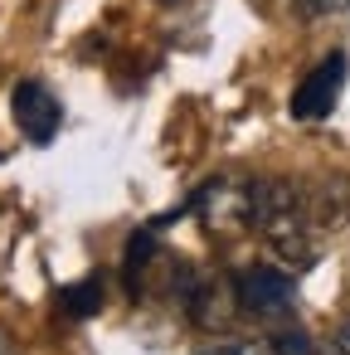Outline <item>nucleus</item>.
Wrapping results in <instances>:
<instances>
[{
	"label": "nucleus",
	"mask_w": 350,
	"mask_h": 355,
	"mask_svg": "<svg viewBox=\"0 0 350 355\" xmlns=\"http://www.w3.org/2000/svg\"><path fill=\"white\" fill-rule=\"evenodd\" d=\"M10 107H15V122H20V132H25L30 141H40V146H44V141H54V132H59L64 112H59V103H54V93H49L44 83H35V78L15 83Z\"/></svg>",
	"instance_id": "5"
},
{
	"label": "nucleus",
	"mask_w": 350,
	"mask_h": 355,
	"mask_svg": "<svg viewBox=\"0 0 350 355\" xmlns=\"http://www.w3.org/2000/svg\"><path fill=\"white\" fill-rule=\"evenodd\" d=\"M331 355H350V316L335 326V340H331Z\"/></svg>",
	"instance_id": "11"
},
{
	"label": "nucleus",
	"mask_w": 350,
	"mask_h": 355,
	"mask_svg": "<svg viewBox=\"0 0 350 355\" xmlns=\"http://www.w3.org/2000/svg\"><path fill=\"white\" fill-rule=\"evenodd\" d=\"M195 214L214 229V234H238L253 224V185L234 180V175H214L200 185L195 195Z\"/></svg>",
	"instance_id": "3"
},
{
	"label": "nucleus",
	"mask_w": 350,
	"mask_h": 355,
	"mask_svg": "<svg viewBox=\"0 0 350 355\" xmlns=\"http://www.w3.org/2000/svg\"><path fill=\"white\" fill-rule=\"evenodd\" d=\"M0 355H15V340H10V331L0 326Z\"/></svg>",
	"instance_id": "12"
},
{
	"label": "nucleus",
	"mask_w": 350,
	"mask_h": 355,
	"mask_svg": "<svg viewBox=\"0 0 350 355\" xmlns=\"http://www.w3.org/2000/svg\"><path fill=\"white\" fill-rule=\"evenodd\" d=\"M151 263V234L141 229V234H132V243H127V292H141V268Z\"/></svg>",
	"instance_id": "8"
},
{
	"label": "nucleus",
	"mask_w": 350,
	"mask_h": 355,
	"mask_svg": "<svg viewBox=\"0 0 350 355\" xmlns=\"http://www.w3.org/2000/svg\"><path fill=\"white\" fill-rule=\"evenodd\" d=\"M306 200V219L316 224V229H340L345 219H350V190L340 185V180H321L311 195H301Z\"/></svg>",
	"instance_id": "6"
},
{
	"label": "nucleus",
	"mask_w": 350,
	"mask_h": 355,
	"mask_svg": "<svg viewBox=\"0 0 350 355\" xmlns=\"http://www.w3.org/2000/svg\"><path fill=\"white\" fill-rule=\"evenodd\" d=\"M301 20H321V15H345L350 0H292Z\"/></svg>",
	"instance_id": "10"
},
{
	"label": "nucleus",
	"mask_w": 350,
	"mask_h": 355,
	"mask_svg": "<svg viewBox=\"0 0 350 355\" xmlns=\"http://www.w3.org/2000/svg\"><path fill=\"white\" fill-rule=\"evenodd\" d=\"M195 355H277V350H272V340H214Z\"/></svg>",
	"instance_id": "9"
},
{
	"label": "nucleus",
	"mask_w": 350,
	"mask_h": 355,
	"mask_svg": "<svg viewBox=\"0 0 350 355\" xmlns=\"http://www.w3.org/2000/svg\"><path fill=\"white\" fill-rule=\"evenodd\" d=\"M98 302H103V282H98V277H88V282H78V287L64 292V311H69V316H93Z\"/></svg>",
	"instance_id": "7"
},
{
	"label": "nucleus",
	"mask_w": 350,
	"mask_h": 355,
	"mask_svg": "<svg viewBox=\"0 0 350 355\" xmlns=\"http://www.w3.org/2000/svg\"><path fill=\"white\" fill-rule=\"evenodd\" d=\"M340 88H345V54L331 49V54L297 83V93H292V117H297V122H321V117L335 107Z\"/></svg>",
	"instance_id": "4"
},
{
	"label": "nucleus",
	"mask_w": 350,
	"mask_h": 355,
	"mask_svg": "<svg viewBox=\"0 0 350 355\" xmlns=\"http://www.w3.org/2000/svg\"><path fill=\"white\" fill-rule=\"evenodd\" d=\"M292 302H297V282L287 268L258 263V268H243L234 277V306L248 316H287Z\"/></svg>",
	"instance_id": "2"
},
{
	"label": "nucleus",
	"mask_w": 350,
	"mask_h": 355,
	"mask_svg": "<svg viewBox=\"0 0 350 355\" xmlns=\"http://www.w3.org/2000/svg\"><path fill=\"white\" fill-rule=\"evenodd\" d=\"M253 229L287 268H311V219H306V200L292 180L253 185Z\"/></svg>",
	"instance_id": "1"
}]
</instances>
